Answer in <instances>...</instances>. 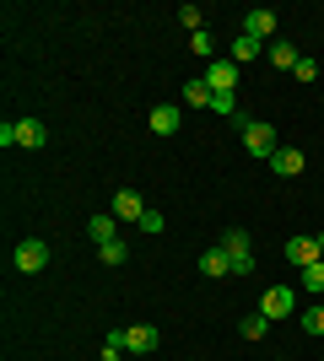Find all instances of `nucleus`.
<instances>
[{
  "label": "nucleus",
  "mask_w": 324,
  "mask_h": 361,
  "mask_svg": "<svg viewBox=\"0 0 324 361\" xmlns=\"http://www.w3.org/2000/svg\"><path fill=\"white\" fill-rule=\"evenodd\" d=\"M97 254H103V264H124V254H130V248H124V243L114 238V243H103V248H97Z\"/></svg>",
  "instance_id": "obj_22"
},
{
  "label": "nucleus",
  "mask_w": 324,
  "mask_h": 361,
  "mask_svg": "<svg viewBox=\"0 0 324 361\" xmlns=\"http://www.w3.org/2000/svg\"><path fill=\"white\" fill-rule=\"evenodd\" d=\"M11 259H16V270H22V275H38V270L49 264V243H44V238H22Z\"/></svg>",
  "instance_id": "obj_3"
},
{
  "label": "nucleus",
  "mask_w": 324,
  "mask_h": 361,
  "mask_svg": "<svg viewBox=\"0 0 324 361\" xmlns=\"http://www.w3.org/2000/svg\"><path fill=\"white\" fill-rule=\"evenodd\" d=\"M308 334H324V302H313V307H303V318H297Z\"/></svg>",
  "instance_id": "obj_19"
},
{
  "label": "nucleus",
  "mask_w": 324,
  "mask_h": 361,
  "mask_svg": "<svg viewBox=\"0 0 324 361\" xmlns=\"http://www.w3.org/2000/svg\"><path fill=\"white\" fill-rule=\"evenodd\" d=\"M87 232H92V243L103 248V243H114V238H119V216H114V211H97L92 221H87Z\"/></svg>",
  "instance_id": "obj_10"
},
{
  "label": "nucleus",
  "mask_w": 324,
  "mask_h": 361,
  "mask_svg": "<svg viewBox=\"0 0 324 361\" xmlns=\"http://www.w3.org/2000/svg\"><path fill=\"white\" fill-rule=\"evenodd\" d=\"M297 81H303V87H313V81H319V65H313V60H303V65H297Z\"/></svg>",
  "instance_id": "obj_24"
},
{
  "label": "nucleus",
  "mask_w": 324,
  "mask_h": 361,
  "mask_svg": "<svg viewBox=\"0 0 324 361\" xmlns=\"http://www.w3.org/2000/svg\"><path fill=\"white\" fill-rule=\"evenodd\" d=\"M211 114H222V119H238V97H232V92L211 97Z\"/></svg>",
  "instance_id": "obj_21"
},
{
  "label": "nucleus",
  "mask_w": 324,
  "mask_h": 361,
  "mask_svg": "<svg viewBox=\"0 0 324 361\" xmlns=\"http://www.w3.org/2000/svg\"><path fill=\"white\" fill-rule=\"evenodd\" d=\"M184 124V114H179V103H162V108H152V130L157 135H173Z\"/></svg>",
  "instance_id": "obj_12"
},
{
  "label": "nucleus",
  "mask_w": 324,
  "mask_h": 361,
  "mask_svg": "<svg viewBox=\"0 0 324 361\" xmlns=\"http://www.w3.org/2000/svg\"><path fill=\"white\" fill-rule=\"evenodd\" d=\"M260 54H265L260 38H248V32H238V38H232V65H238V60H260Z\"/></svg>",
  "instance_id": "obj_16"
},
{
  "label": "nucleus",
  "mask_w": 324,
  "mask_h": 361,
  "mask_svg": "<svg viewBox=\"0 0 324 361\" xmlns=\"http://www.w3.org/2000/svg\"><path fill=\"white\" fill-rule=\"evenodd\" d=\"M200 81L216 92V97H222V92H232V87H238V65H232V60H211V65H205V75H200Z\"/></svg>",
  "instance_id": "obj_5"
},
{
  "label": "nucleus",
  "mask_w": 324,
  "mask_h": 361,
  "mask_svg": "<svg viewBox=\"0 0 324 361\" xmlns=\"http://www.w3.org/2000/svg\"><path fill=\"white\" fill-rule=\"evenodd\" d=\"M244 32H248V38H260V44H270V32H276V11L254 6V11L244 16Z\"/></svg>",
  "instance_id": "obj_7"
},
{
  "label": "nucleus",
  "mask_w": 324,
  "mask_h": 361,
  "mask_svg": "<svg viewBox=\"0 0 324 361\" xmlns=\"http://www.w3.org/2000/svg\"><path fill=\"white\" fill-rule=\"evenodd\" d=\"M313 238H319V259H324V232H313Z\"/></svg>",
  "instance_id": "obj_27"
},
{
  "label": "nucleus",
  "mask_w": 324,
  "mask_h": 361,
  "mask_svg": "<svg viewBox=\"0 0 324 361\" xmlns=\"http://www.w3.org/2000/svg\"><path fill=\"white\" fill-rule=\"evenodd\" d=\"M157 340H162V334H157L152 324H136V329H124V350H136V356L157 350Z\"/></svg>",
  "instance_id": "obj_8"
},
{
  "label": "nucleus",
  "mask_w": 324,
  "mask_h": 361,
  "mask_svg": "<svg viewBox=\"0 0 324 361\" xmlns=\"http://www.w3.org/2000/svg\"><path fill=\"white\" fill-rule=\"evenodd\" d=\"M303 286H308L313 297H324V259H313L308 270H303Z\"/></svg>",
  "instance_id": "obj_20"
},
{
  "label": "nucleus",
  "mask_w": 324,
  "mask_h": 361,
  "mask_svg": "<svg viewBox=\"0 0 324 361\" xmlns=\"http://www.w3.org/2000/svg\"><path fill=\"white\" fill-rule=\"evenodd\" d=\"M216 92L205 87V81H184V108H211Z\"/></svg>",
  "instance_id": "obj_17"
},
{
  "label": "nucleus",
  "mask_w": 324,
  "mask_h": 361,
  "mask_svg": "<svg viewBox=\"0 0 324 361\" xmlns=\"http://www.w3.org/2000/svg\"><path fill=\"white\" fill-rule=\"evenodd\" d=\"M114 216H119V221H136V226H140L146 205H140V195H136V189H119V195H114Z\"/></svg>",
  "instance_id": "obj_9"
},
{
  "label": "nucleus",
  "mask_w": 324,
  "mask_h": 361,
  "mask_svg": "<svg viewBox=\"0 0 324 361\" xmlns=\"http://www.w3.org/2000/svg\"><path fill=\"white\" fill-rule=\"evenodd\" d=\"M222 248H227V259H232V275H248L254 270V243H248V232H222Z\"/></svg>",
  "instance_id": "obj_2"
},
{
  "label": "nucleus",
  "mask_w": 324,
  "mask_h": 361,
  "mask_svg": "<svg viewBox=\"0 0 324 361\" xmlns=\"http://www.w3.org/2000/svg\"><path fill=\"white\" fill-rule=\"evenodd\" d=\"M119 356H124V329H114L108 345H103V361H119Z\"/></svg>",
  "instance_id": "obj_23"
},
{
  "label": "nucleus",
  "mask_w": 324,
  "mask_h": 361,
  "mask_svg": "<svg viewBox=\"0 0 324 361\" xmlns=\"http://www.w3.org/2000/svg\"><path fill=\"white\" fill-rule=\"evenodd\" d=\"M265 329H270V318H265V313H254V318H244V324H238V334H244V340H265Z\"/></svg>",
  "instance_id": "obj_18"
},
{
  "label": "nucleus",
  "mask_w": 324,
  "mask_h": 361,
  "mask_svg": "<svg viewBox=\"0 0 324 361\" xmlns=\"http://www.w3.org/2000/svg\"><path fill=\"white\" fill-rule=\"evenodd\" d=\"M260 313H265V318H292V313H297V291H292V286H270V291L260 297Z\"/></svg>",
  "instance_id": "obj_4"
},
{
  "label": "nucleus",
  "mask_w": 324,
  "mask_h": 361,
  "mask_svg": "<svg viewBox=\"0 0 324 361\" xmlns=\"http://www.w3.org/2000/svg\"><path fill=\"white\" fill-rule=\"evenodd\" d=\"M238 130H244V151L248 157H265V162H270V157H276V130H270V124L265 119H248V114H238Z\"/></svg>",
  "instance_id": "obj_1"
},
{
  "label": "nucleus",
  "mask_w": 324,
  "mask_h": 361,
  "mask_svg": "<svg viewBox=\"0 0 324 361\" xmlns=\"http://www.w3.org/2000/svg\"><path fill=\"white\" fill-rule=\"evenodd\" d=\"M44 140H49V130L38 119H22V124H16V146H22V151H38Z\"/></svg>",
  "instance_id": "obj_13"
},
{
  "label": "nucleus",
  "mask_w": 324,
  "mask_h": 361,
  "mask_svg": "<svg viewBox=\"0 0 324 361\" xmlns=\"http://www.w3.org/2000/svg\"><path fill=\"white\" fill-rule=\"evenodd\" d=\"M287 259H292L297 270H308L313 259H319V238H308V232H297V238H287Z\"/></svg>",
  "instance_id": "obj_6"
},
{
  "label": "nucleus",
  "mask_w": 324,
  "mask_h": 361,
  "mask_svg": "<svg viewBox=\"0 0 324 361\" xmlns=\"http://www.w3.org/2000/svg\"><path fill=\"white\" fill-rule=\"evenodd\" d=\"M162 226H168V221H162V211H146V216H140V232H162Z\"/></svg>",
  "instance_id": "obj_25"
},
{
  "label": "nucleus",
  "mask_w": 324,
  "mask_h": 361,
  "mask_svg": "<svg viewBox=\"0 0 324 361\" xmlns=\"http://www.w3.org/2000/svg\"><path fill=\"white\" fill-rule=\"evenodd\" d=\"M270 167H276L281 178H297V173H303V151H292V146H281L276 157H270Z\"/></svg>",
  "instance_id": "obj_14"
},
{
  "label": "nucleus",
  "mask_w": 324,
  "mask_h": 361,
  "mask_svg": "<svg viewBox=\"0 0 324 361\" xmlns=\"http://www.w3.org/2000/svg\"><path fill=\"white\" fill-rule=\"evenodd\" d=\"M200 275H211V281L232 275V259H227V248H205V254H200Z\"/></svg>",
  "instance_id": "obj_11"
},
{
  "label": "nucleus",
  "mask_w": 324,
  "mask_h": 361,
  "mask_svg": "<svg viewBox=\"0 0 324 361\" xmlns=\"http://www.w3.org/2000/svg\"><path fill=\"white\" fill-rule=\"evenodd\" d=\"M189 49H195V54H211V32L200 27V32H195V38H189Z\"/></svg>",
  "instance_id": "obj_26"
},
{
  "label": "nucleus",
  "mask_w": 324,
  "mask_h": 361,
  "mask_svg": "<svg viewBox=\"0 0 324 361\" xmlns=\"http://www.w3.org/2000/svg\"><path fill=\"white\" fill-rule=\"evenodd\" d=\"M270 65H276V71H297V65H303V54H297L287 38H276V44H270Z\"/></svg>",
  "instance_id": "obj_15"
}]
</instances>
